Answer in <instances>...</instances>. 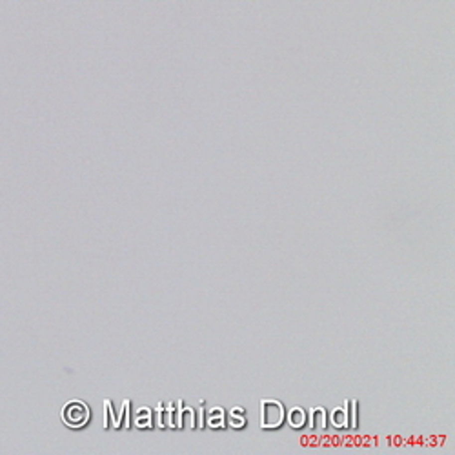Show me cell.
<instances>
[{"label": "cell", "mask_w": 455, "mask_h": 455, "mask_svg": "<svg viewBox=\"0 0 455 455\" xmlns=\"http://www.w3.org/2000/svg\"><path fill=\"white\" fill-rule=\"evenodd\" d=\"M260 412H262L260 424L266 430L279 428L286 417L284 406L279 401H273V399H264V401L260 402Z\"/></svg>", "instance_id": "obj_1"}, {"label": "cell", "mask_w": 455, "mask_h": 455, "mask_svg": "<svg viewBox=\"0 0 455 455\" xmlns=\"http://www.w3.org/2000/svg\"><path fill=\"white\" fill-rule=\"evenodd\" d=\"M62 421L66 426H71V428L84 426L90 421V408L84 402H69L62 410Z\"/></svg>", "instance_id": "obj_2"}, {"label": "cell", "mask_w": 455, "mask_h": 455, "mask_svg": "<svg viewBox=\"0 0 455 455\" xmlns=\"http://www.w3.org/2000/svg\"><path fill=\"white\" fill-rule=\"evenodd\" d=\"M288 423L293 428H302L304 423H306V412L302 408H291L290 412H288Z\"/></svg>", "instance_id": "obj_3"}, {"label": "cell", "mask_w": 455, "mask_h": 455, "mask_svg": "<svg viewBox=\"0 0 455 455\" xmlns=\"http://www.w3.org/2000/svg\"><path fill=\"white\" fill-rule=\"evenodd\" d=\"M332 423H334L337 428L348 426V402H344V410H341V408L334 410V413H332Z\"/></svg>", "instance_id": "obj_4"}, {"label": "cell", "mask_w": 455, "mask_h": 455, "mask_svg": "<svg viewBox=\"0 0 455 455\" xmlns=\"http://www.w3.org/2000/svg\"><path fill=\"white\" fill-rule=\"evenodd\" d=\"M310 415H312V428L324 430V426H326V412H324L323 408L310 410Z\"/></svg>", "instance_id": "obj_5"}, {"label": "cell", "mask_w": 455, "mask_h": 455, "mask_svg": "<svg viewBox=\"0 0 455 455\" xmlns=\"http://www.w3.org/2000/svg\"><path fill=\"white\" fill-rule=\"evenodd\" d=\"M208 424H210L212 428H221V426H223L224 424V410L223 408H217V410H213V412L210 413Z\"/></svg>", "instance_id": "obj_6"}, {"label": "cell", "mask_w": 455, "mask_h": 455, "mask_svg": "<svg viewBox=\"0 0 455 455\" xmlns=\"http://www.w3.org/2000/svg\"><path fill=\"white\" fill-rule=\"evenodd\" d=\"M229 423H231L233 428H240V426H244L246 419H244V412L240 408H233L231 412H229Z\"/></svg>", "instance_id": "obj_7"}, {"label": "cell", "mask_w": 455, "mask_h": 455, "mask_svg": "<svg viewBox=\"0 0 455 455\" xmlns=\"http://www.w3.org/2000/svg\"><path fill=\"white\" fill-rule=\"evenodd\" d=\"M149 417H151V410H148V408H142V410L138 412V415H137V421H135L138 428H148L149 424H151Z\"/></svg>", "instance_id": "obj_8"}, {"label": "cell", "mask_w": 455, "mask_h": 455, "mask_svg": "<svg viewBox=\"0 0 455 455\" xmlns=\"http://www.w3.org/2000/svg\"><path fill=\"white\" fill-rule=\"evenodd\" d=\"M104 408H106V423H104V428H110L112 421H113V424H115V417H113V404H112L110 399L104 401Z\"/></svg>", "instance_id": "obj_9"}, {"label": "cell", "mask_w": 455, "mask_h": 455, "mask_svg": "<svg viewBox=\"0 0 455 455\" xmlns=\"http://www.w3.org/2000/svg\"><path fill=\"white\" fill-rule=\"evenodd\" d=\"M122 415L126 417V428H127V426H129V401L122 402V412H120V415L116 417L115 428H118V426H120V417H122Z\"/></svg>", "instance_id": "obj_10"}, {"label": "cell", "mask_w": 455, "mask_h": 455, "mask_svg": "<svg viewBox=\"0 0 455 455\" xmlns=\"http://www.w3.org/2000/svg\"><path fill=\"white\" fill-rule=\"evenodd\" d=\"M182 412L186 413L184 417L188 419V428H190V430H191V428H195V421H193V419H195V412H193V408L186 406V410L182 408Z\"/></svg>", "instance_id": "obj_11"}, {"label": "cell", "mask_w": 455, "mask_h": 455, "mask_svg": "<svg viewBox=\"0 0 455 455\" xmlns=\"http://www.w3.org/2000/svg\"><path fill=\"white\" fill-rule=\"evenodd\" d=\"M348 406L351 408V413H349V417H351V428H357V402L349 401Z\"/></svg>", "instance_id": "obj_12"}, {"label": "cell", "mask_w": 455, "mask_h": 455, "mask_svg": "<svg viewBox=\"0 0 455 455\" xmlns=\"http://www.w3.org/2000/svg\"><path fill=\"white\" fill-rule=\"evenodd\" d=\"M164 415H166V424H168L170 428H173L175 424H173V406H171V404H168V412H166Z\"/></svg>", "instance_id": "obj_13"}, {"label": "cell", "mask_w": 455, "mask_h": 455, "mask_svg": "<svg viewBox=\"0 0 455 455\" xmlns=\"http://www.w3.org/2000/svg\"><path fill=\"white\" fill-rule=\"evenodd\" d=\"M197 424L202 428V424H204V408H202V402L201 406H199V410H197Z\"/></svg>", "instance_id": "obj_14"}, {"label": "cell", "mask_w": 455, "mask_h": 455, "mask_svg": "<svg viewBox=\"0 0 455 455\" xmlns=\"http://www.w3.org/2000/svg\"><path fill=\"white\" fill-rule=\"evenodd\" d=\"M177 408H179V412H177V428H182V401L177 402Z\"/></svg>", "instance_id": "obj_15"}, {"label": "cell", "mask_w": 455, "mask_h": 455, "mask_svg": "<svg viewBox=\"0 0 455 455\" xmlns=\"http://www.w3.org/2000/svg\"><path fill=\"white\" fill-rule=\"evenodd\" d=\"M162 402H160L159 406H157V421H159V426H162Z\"/></svg>", "instance_id": "obj_16"}]
</instances>
